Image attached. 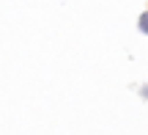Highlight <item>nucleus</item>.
<instances>
[{"mask_svg": "<svg viewBox=\"0 0 148 135\" xmlns=\"http://www.w3.org/2000/svg\"><path fill=\"white\" fill-rule=\"evenodd\" d=\"M143 97H145V99H148V86H145V88H143Z\"/></svg>", "mask_w": 148, "mask_h": 135, "instance_id": "obj_2", "label": "nucleus"}, {"mask_svg": "<svg viewBox=\"0 0 148 135\" xmlns=\"http://www.w3.org/2000/svg\"><path fill=\"white\" fill-rule=\"evenodd\" d=\"M137 28H140V33H143V36H148V8L137 17Z\"/></svg>", "mask_w": 148, "mask_h": 135, "instance_id": "obj_1", "label": "nucleus"}]
</instances>
